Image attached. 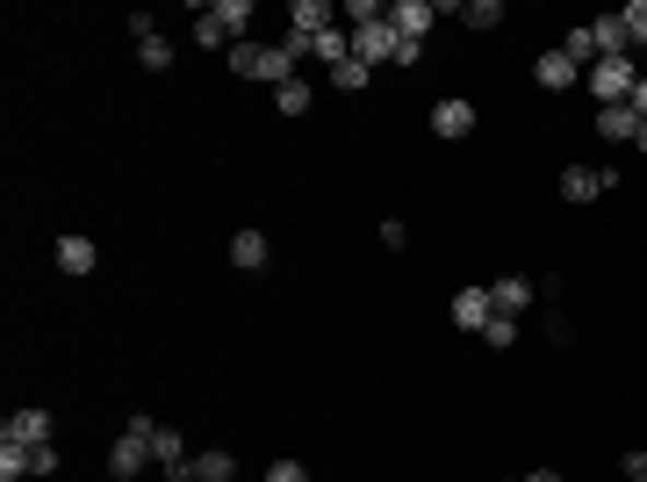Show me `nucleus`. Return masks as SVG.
<instances>
[{"instance_id": "1", "label": "nucleus", "mask_w": 647, "mask_h": 482, "mask_svg": "<svg viewBox=\"0 0 647 482\" xmlns=\"http://www.w3.org/2000/svg\"><path fill=\"white\" fill-rule=\"evenodd\" d=\"M231 72H238V80H273V86L303 80V72H295V58L281 51V44H252V36H245V44H231Z\"/></svg>"}, {"instance_id": "2", "label": "nucleus", "mask_w": 647, "mask_h": 482, "mask_svg": "<svg viewBox=\"0 0 647 482\" xmlns=\"http://www.w3.org/2000/svg\"><path fill=\"white\" fill-rule=\"evenodd\" d=\"M152 432H158V418H130V432L108 447V475L116 482H137L144 468H152Z\"/></svg>"}, {"instance_id": "3", "label": "nucleus", "mask_w": 647, "mask_h": 482, "mask_svg": "<svg viewBox=\"0 0 647 482\" xmlns=\"http://www.w3.org/2000/svg\"><path fill=\"white\" fill-rule=\"evenodd\" d=\"M583 80H590L597 108H626V102H633V86H640V72H633V58H597Z\"/></svg>"}, {"instance_id": "4", "label": "nucleus", "mask_w": 647, "mask_h": 482, "mask_svg": "<svg viewBox=\"0 0 647 482\" xmlns=\"http://www.w3.org/2000/svg\"><path fill=\"white\" fill-rule=\"evenodd\" d=\"M432 0H389V30L403 36V44H425V30H432Z\"/></svg>"}, {"instance_id": "5", "label": "nucleus", "mask_w": 647, "mask_h": 482, "mask_svg": "<svg viewBox=\"0 0 647 482\" xmlns=\"http://www.w3.org/2000/svg\"><path fill=\"white\" fill-rule=\"evenodd\" d=\"M432 138H475V102L446 94V102L432 108Z\"/></svg>"}, {"instance_id": "6", "label": "nucleus", "mask_w": 647, "mask_h": 482, "mask_svg": "<svg viewBox=\"0 0 647 482\" xmlns=\"http://www.w3.org/2000/svg\"><path fill=\"white\" fill-rule=\"evenodd\" d=\"M353 51L367 58V66H381V58H396V51H403V36H396L389 22H360V30H353Z\"/></svg>"}, {"instance_id": "7", "label": "nucleus", "mask_w": 647, "mask_h": 482, "mask_svg": "<svg viewBox=\"0 0 647 482\" xmlns=\"http://www.w3.org/2000/svg\"><path fill=\"white\" fill-rule=\"evenodd\" d=\"M446 310H454V325H460V331H475V339H482V325L496 317V303H490V289H460Z\"/></svg>"}, {"instance_id": "8", "label": "nucleus", "mask_w": 647, "mask_h": 482, "mask_svg": "<svg viewBox=\"0 0 647 482\" xmlns=\"http://www.w3.org/2000/svg\"><path fill=\"white\" fill-rule=\"evenodd\" d=\"M532 80H540L546 94H568V86L583 80V66H568V58H562V44H554V51H540V58H532Z\"/></svg>"}, {"instance_id": "9", "label": "nucleus", "mask_w": 647, "mask_h": 482, "mask_svg": "<svg viewBox=\"0 0 647 482\" xmlns=\"http://www.w3.org/2000/svg\"><path fill=\"white\" fill-rule=\"evenodd\" d=\"M0 439H22V447H51V411H15L8 425H0Z\"/></svg>"}, {"instance_id": "10", "label": "nucleus", "mask_w": 647, "mask_h": 482, "mask_svg": "<svg viewBox=\"0 0 647 482\" xmlns=\"http://www.w3.org/2000/svg\"><path fill=\"white\" fill-rule=\"evenodd\" d=\"M619 173H590V166H562V202H597V195L612 188Z\"/></svg>"}, {"instance_id": "11", "label": "nucleus", "mask_w": 647, "mask_h": 482, "mask_svg": "<svg viewBox=\"0 0 647 482\" xmlns=\"http://www.w3.org/2000/svg\"><path fill=\"white\" fill-rule=\"evenodd\" d=\"M590 44H597V58H633V36H626V22H619V15H597L590 22Z\"/></svg>"}, {"instance_id": "12", "label": "nucleus", "mask_w": 647, "mask_h": 482, "mask_svg": "<svg viewBox=\"0 0 647 482\" xmlns=\"http://www.w3.org/2000/svg\"><path fill=\"white\" fill-rule=\"evenodd\" d=\"M267 259H273L267 231H238V238H231V267H238V274H259Z\"/></svg>"}, {"instance_id": "13", "label": "nucleus", "mask_w": 647, "mask_h": 482, "mask_svg": "<svg viewBox=\"0 0 647 482\" xmlns=\"http://www.w3.org/2000/svg\"><path fill=\"white\" fill-rule=\"evenodd\" d=\"M152 461L166 468L173 482H188V454H180V432H173V425H158V432H152Z\"/></svg>"}, {"instance_id": "14", "label": "nucleus", "mask_w": 647, "mask_h": 482, "mask_svg": "<svg viewBox=\"0 0 647 482\" xmlns=\"http://www.w3.org/2000/svg\"><path fill=\"white\" fill-rule=\"evenodd\" d=\"M209 22H216L231 44H245V30H252V0H216V8H209Z\"/></svg>"}, {"instance_id": "15", "label": "nucleus", "mask_w": 647, "mask_h": 482, "mask_svg": "<svg viewBox=\"0 0 647 482\" xmlns=\"http://www.w3.org/2000/svg\"><path fill=\"white\" fill-rule=\"evenodd\" d=\"M188 482H238V461H231L223 447H209V454H195V461H188Z\"/></svg>"}, {"instance_id": "16", "label": "nucleus", "mask_w": 647, "mask_h": 482, "mask_svg": "<svg viewBox=\"0 0 647 482\" xmlns=\"http://www.w3.org/2000/svg\"><path fill=\"white\" fill-rule=\"evenodd\" d=\"M94 259H102L94 238H58V274H94Z\"/></svg>"}, {"instance_id": "17", "label": "nucleus", "mask_w": 647, "mask_h": 482, "mask_svg": "<svg viewBox=\"0 0 647 482\" xmlns=\"http://www.w3.org/2000/svg\"><path fill=\"white\" fill-rule=\"evenodd\" d=\"M597 138L633 144V138H640V116H633V108H597Z\"/></svg>"}, {"instance_id": "18", "label": "nucleus", "mask_w": 647, "mask_h": 482, "mask_svg": "<svg viewBox=\"0 0 647 482\" xmlns=\"http://www.w3.org/2000/svg\"><path fill=\"white\" fill-rule=\"evenodd\" d=\"M289 22H295L303 36H317V30H339V15H331V0H295V8H289Z\"/></svg>"}, {"instance_id": "19", "label": "nucleus", "mask_w": 647, "mask_h": 482, "mask_svg": "<svg viewBox=\"0 0 647 482\" xmlns=\"http://www.w3.org/2000/svg\"><path fill=\"white\" fill-rule=\"evenodd\" d=\"M490 303H496V310H504V317H518V310H526V303H532V281H518V274L490 281Z\"/></svg>"}, {"instance_id": "20", "label": "nucleus", "mask_w": 647, "mask_h": 482, "mask_svg": "<svg viewBox=\"0 0 647 482\" xmlns=\"http://www.w3.org/2000/svg\"><path fill=\"white\" fill-rule=\"evenodd\" d=\"M36 475V447H22V439H0V482H22Z\"/></svg>"}, {"instance_id": "21", "label": "nucleus", "mask_w": 647, "mask_h": 482, "mask_svg": "<svg viewBox=\"0 0 647 482\" xmlns=\"http://www.w3.org/2000/svg\"><path fill=\"white\" fill-rule=\"evenodd\" d=\"M367 80H375V66H367V58H345V66H331V86H339V94H360V86H367Z\"/></svg>"}, {"instance_id": "22", "label": "nucleus", "mask_w": 647, "mask_h": 482, "mask_svg": "<svg viewBox=\"0 0 647 482\" xmlns=\"http://www.w3.org/2000/svg\"><path fill=\"white\" fill-rule=\"evenodd\" d=\"M137 66H144V72H166V66H173V44H166V36L152 30L144 44H137Z\"/></svg>"}, {"instance_id": "23", "label": "nucleus", "mask_w": 647, "mask_h": 482, "mask_svg": "<svg viewBox=\"0 0 647 482\" xmlns=\"http://www.w3.org/2000/svg\"><path fill=\"white\" fill-rule=\"evenodd\" d=\"M273 108H281V116H309V80H289V86H273Z\"/></svg>"}, {"instance_id": "24", "label": "nucleus", "mask_w": 647, "mask_h": 482, "mask_svg": "<svg viewBox=\"0 0 647 482\" xmlns=\"http://www.w3.org/2000/svg\"><path fill=\"white\" fill-rule=\"evenodd\" d=\"M460 22H468V30H496V22H504V0H468Z\"/></svg>"}, {"instance_id": "25", "label": "nucleus", "mask_w": 647, "mask_h": 482, "mask_svg": "<svg viewBox=\"0 0 647 482\" xmlns=\"http://www.w3.org/2000/svg\"><path fill=\"white\" fill-rule=\"evenodd\" d=\"M511 339H518V317H504V310H496L490 325H482V345H496V353H504Z\"/></svg>"}, {"instance_id": "26", "label": "nucleus", "mask_w": 647, "mask_h": 482, "mask_svg": "<svg viewBox=\"0 0 647 482\" xmlns=\"http://www.w3.org/2000/svg\"><path fill=\"white\" fill-rule=\"evenodd\" d=\"M619 22H626L633 51H647V0H633V8H619Z\"/></svg>"}, {"instance_id": "27", "label": "nucleus", "mask_w": 647, "mask_h": 482, "mask_svg": "<svg viewBox=\"0 0 647 482\" xmlns=\"http://www.w3.org/2000/svg\"><path fill=\"white\" fill-rule=\"evenodd\" d=\"M267 482H309V475H303V461H273Z\"/></svg>"}, {"instance_id": "28", "label": "nucleus", "mask_w": 647, "mask_h": 482, "mask_svg": "<svg viewBox=\"0 0 647 482\" xmlns=\"http://www.w3.org/2000/svg\"><path fill=\"white\" fill-rule=\"evenodd\" d=\"M626 475H633V482H647V454H640V447L626 454Z\"/></svg>"}, {"instance_id": "29", "label": "nucleus", "mask_w": 647, "mask_h": 482, "mask_svg": "<svg viewBox=\"0 0 647 482\" xmlns=\"http://www.w3.org/2000/svg\"><path fill=\"white\" fill-rule=\"evenodd\" d=\"M626 108H633V116H640V122H647V80H640V86H633V102H626Z\"/></svg>"}, {"instance_id": "30", "label": "nucleus", "mask_w": 647, "mask_h": 482, "mask_svg": "<svg viewBox=\"0 0 647 482\" xmlns=\"http://www.w3.org/2000/svg\"><path fill=\"white\" fill-rule=\"evenodd\" d=\"M518 482H562V475H554V468H532V475H518Z\"/></svg>"}, {"instance_id": "31", "label": "nucleus", "mask_w": 647, "mask_h": 482, "mask_svg": "<svg viewBox=\"0 0 647 482\" xmlns=\"http://www.w3.org/2000/svg\"><path fill=\"white\" fill-rule=\"evenodd\" d=\"M633 144H640V152H647V122H640V138H633Z\"/></svg>"}]
</instances>
